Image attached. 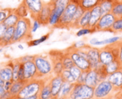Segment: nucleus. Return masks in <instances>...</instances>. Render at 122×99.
Instances as JSON below:
<instances>
[{"label":"nucleus","instance_id":"f257e3e1","mask_svg":"<svg viewBox=\"0 0 122 99\" xmlns=\"http://www.w3.org/2000/svg\"><path fill=\"white\" fill-rule=\"evenodd\" d=\"M32 38L31 22L28 17H21L14 26L12 44L21 41H29Z\"/></svg>","mask_w":122,"mask_h":99},{"label":"nucleus","instance_id":"f03ea898","mask_svg":"<svg viewBox=\"0 0 122 99\" xmlns=\"http://www.w3.org/2000/svg\"><path fill=\"white\" fill-rule=\"evenodd\" d=\"M37 70V78L48 80L53 74V65L50 57L43 55H36L34 58Z\"/></svg>","mask_w":122,"mask_h":99},{"label":"nucleus","instance_id":"7ed1b4c3","mask_svg":"<svg viewBox=\"0 0 122 99\" xmlns=\"http://www.w3.org/2000/svg\"><path fill=\"white\" fill-rule=\"evenodd\" d=\"M46 81V80L36 78L26 82L25 85L19 92L18 96L21 98H26L38 96Z\"/></svg>","mask_w":122,"mask_h":99},{"label":"nucleus","instance_id":"20e7f679","mask_svg":"<svg viewBox=\"0 0 122 99\" xmlns=\"http://www.w3.org/2000/svg\"><path fill=\"white\" fill-rule=\"evenodd\" d=\"M77 7H78V4L70 1V3L67 5V6L65 8L64 11L63 12L59 20V22L55 28H58V29L71 28Z\"/></svg>","mask_w":122,"mask_h":99},{"label":"nucleus","instance_id":"39448f33","mask_svg":"<svg viewBox=\"0 0 122 99\" xmlns=\"http://www.w3.org/2000/svg\"><path fill=\"white\" fill-rule=\"evenodd\" d=\"M94 96V88L85 83H74L69 96L70 99H92Z\"/></svg>","mask_w":122,"mask_h":99},{"label":"nucleus","instance_id":"423d86ee","mask_svg":"<svg viewBox=\"0 0 122 99\" xmlns=\"http://www.w3.org/2000/svg\"><path fill=\"white\" fill-rule=\"evenodd\" d=\"M70 1L71 0H56L54 2H52L53 7L49 20V26L53 28L56 27L63 12Z\"/></svg>","mask_w":122,"mask_h":99},{"label":"nucleus","instance_id":"0eeeda50","mask_svg":"<svg viewBox=\"0 0 122 99\" xmlns=\"http://www.w3.org/2000/svg\"><path fill=\"white\" fill-rule=\"evenodd\" d=\"M67 53L70 55L71 58L72 59L74 65L79 68L82 71H89L92 69L88 59L80 55L75 48L71 47L70 48L68 49Z\"/></svg>","mask_w":122,"mask_h":99},{"label":"nucleus","instance_id":"6e6552de","mask_svg":"<svg viewBox=\"0 0 122 99\" xmlns=\"http://www.w3.org/2000/svg\"><path fill=\"white\" fill-rule=\"evenodd\" d=\"M113 85L107 79L99 82L97 86L94 88V96L95 99H102L107 97L114 89Z\"/></svg>","mask_w":122,"mask_h":99},{"label":"nucleus","instance_id":"1a4fd4ad","mask_svg":"<svg viewBox=\"0 0 122 99\" xmlns=\"http://www.w3.org/2000/svg\"><path fill=\"white\" fill-rule=\"evenodd\" d=\"M115 19H116V17L112 12L103 14L94 27L96 32L97 31H103V32L109 31V32Z\"/></svg>","mask_w":122,"mask_h":99},{"label":"nucleus","instance_id":"9d476101","mask_svg":"<svg viewBox=\"0 0 122 99\" xmlns=\"http://www.w3.org/2000/svg\"><path fill=\"white\" fill-rule=\"evenodd\" d=\"M84 47L87 53V59L90 63L91 68L96 69L101 64L99 61V49L86 45Z\"/></svg>","mask_w":122,"mask_h":99},{"label":"nucleus","instance_id":"9b49d317","mask_svg":"<svg viewBox=\"0 0 122 99\" xmlns=\"http://www.w3.org/2000/svg\"><path fill=\"white\" fill-rule=\"evenodd\" d=\"M52 7H53V3L51 1H49V2H44V5L40 11V12L39 13V14L37 15L36 18L39 22L41 23V25L43 26H46L49 24V17L51 13V10H52Z\"/></svg>","mask_w":122,"mask_h":99},{"label":"nucleus","instance_id":"f8f14e48","mask_svg":"<svg viewBox=\"0 0 122 99\" xmlns=\"http://www.w3.org/2000/svg\"><path fill=\"white\" fill-rule=\"evenodd\" d=\"M22 1L26 5L32 19L36 18L44 3L42 0H23Z\"/></svg>","mask_w":122,"mask_h":99},{"label":"nucleus","instance_id":"ddd939ff","mask_svg":"<svg viewBox=\"0 0 122 99\" xmlns=\"http://www.w3.org/2000/svg\"><path fill=\"white\" fill-rule=\"evenodd\" d=\"M21 64L24 68V73L26 82L37 78V70L34 60L28 61Z\"/></svg>","mask_w":122,"mask_h":99},{"label":"nucleus","instance_id":"4468645a","mask_svg":"<svg viewBox=\"0 0 122 99\" xmlns=\"http://www.w3.org/2000/svg\"><path fill=\"white\" fill-rule=\"evenodd\" d=\"M64 82V81L62 78V77L61 76V75L54 76L49 80V83L51 87L52 99L57 98L58 94L60 91V89H61V86Z\"/></svg>","mask_w":122,"mask_h":99},{"label":"nucleus","instance_id":"2eb2a0df","mask_svg":"<svg viewBox=\"0 0 122 99\" xmlns=\"http://www.w3.org/2000/svg\"><path fill=\"white\" fill-rule=\"evenodd\" d=\"M62 55L60 53H50V58L53 65V73L55 76L61 75L64 70V66L62 63Z\"/></svg>","mask_w":122,"mask_h":99},{"label":"nucleus","instance_id":"dca6fc26","mask_svg":"<svg viewBox=\"0 0 122 99\" xmlns=\"http://www.w3.org/2000/svg\"><path fill=\"white\" fill-rule=\"evenodd\" d=\"M115 60L109 45L99 49V61L101 64L107 65Z\"/></svg>","mask_w":122,"mask_h":99},{"label":"nucleus","instance_id":"f3484780","mask_svg":"<svg viewBox=\"0 0 122 99\" xmlns=\"http://www.w3.org/2000/svg\"><path fill=\"white\" fill-rule=\"evenodd\" d=\"M99 82H101L100 77L96 70L91 69L90 70H89L87 72L85 82H84L85 84H86L92 88H95Z\"/></svg>","mask_w":122,"mask_h":99},{"label":"nucleus","instance_id":"a211bd4d","mask_svg":"<svg viewBox=\"0 0 122 99\" xmlns=\"http://www.w3.org/2000/svg\"><path fill=\"white\" fill-rule=\"evenodd\" d=\"M0 78L5 82L12 81V67L11 60L3 65L0 68Z\"/></svg>","mask_w":122,"mask_h":99},{"label":"nucleus","instance_id":"6ab92c4d","mask_svg":"<svg viewBox=\"0 0 122 99\" xmlns=\"http://www.w3.org/2000/svg\"><path fill=\"white\" fill-rule=\"evenodd\" d=\"M102 16V11L100 9L99 6H97L94 8H93L91 10V17H90V21L89 24V27L94 29L96 24L100 19V18Z\"/></svg>","mask_w":122,"mask_h":99},{"label":"nucleus","instance_id":"aec40b11","mask_svg":"<svg viewBox=\"0 0 122 99\" xmlns=\"http://www.w3.org/2000/svg\"><path fill=\"white\" fill-rule=\"evenodd\" d=\"M114 88H121L122 87V73L121 70H118L112 74H109L107 78Z\"/></svg>","mask_w":122,"mask_h":99},{"label":"nucleus","instance_id":"412c9836","mask_svg":"<svg viewBox=\"0 0 122 99\" xmlns=\"http://www.w3.org/2000/svg\"><path fill=\"white\" fill-rule=\"evenodd\" d=\"M14 34V27H8L4 36L1 38V47L7 46L12 44Z\"/></svg>","mask_w":122,"mask_h":99},{"label":"nucleus","instance_id":"4be33fe9","mask_svg":"<svg viewBox=\"0 0 122 99\" xmlns=\"http://www.w3.org/2000/svg\"><path fill=\"white\" fill-rule=\"evenodd\" d=\"M74 83H70L69 82L64 81L61 86V88L60 89V91L58 94L56 99H64L67 98L69 96L74 87Z\"/></svg>","mask_w":122,"mask_h":99},{"label":"nucleus","instance_id":"5701e85b","mask_svg":"<svg viewBox=\"0 0 122 99\" xmlns=\"http://www.w3.org/2000/svg\"><path fill=\"white\" fill-rule=\"evenodd\" d=\"M49 80H46L45 81L44 86H42V88L38 95V99H52L51 87L49 83Z\"/></svg>","mask_w":122,"mask_h":99},{"label":"nucleus","instance_id":"b1692460","mask_svg":"<svg viewBox=\"0 0 122 99\" xmlns=\"http://www.w3.org/2000/svg\"><path fill=\"white\" fill-rule=\"evenodd\" d=\"M25 83H26L25 81H13V83L11 86V88L9 91L12 99L18 96L19 92L21 91V90L22 89V88L24 87Z\"/></svg>","mask_w":122,"mask_h":99},{"label":"nucleus","instance_id":"393cba45","mask_svg":"<svg viewBox=\"0 0 122 99\" xmlns=\"http://www.w3.org/2000/svg\"><path fill=\"white\" fill-rule=\"evenodd\" d=\"M19 19H20V17L16 14L15 9H11V11L7 16L6 19L4 21V23L7 27H14L16 24V23Z\"/></svg>","mask_w":122,"mask_h":99},{"label":"nucleus","instance_id":"a878e982","mask_svg":"<svg viewBox=\"0 0 122 99\" xmlns=\"http://www.w3.org/2000/svg\"><path fill=\"white\" fill-rule=\"evenodd\" d=\"M121 40L120 37H112L104 40H99L97 38H93L90 40V44L93 45H109V44H113L114 42H118L119 40Z\"/></svg>","mask_w":122,"mask_h":99},{"label":"nucleus","instance_id":"bb28decb","mask_svg":"<svg viewBox=\"0 0 122 99\" xmlns=\"http://www.w3.org/2000/svg\"><path fill=\"white\" fill-rule=\"evenodd\" d=\"M91 17V10H86L84 12L80 19L79 20L77 24V29H81L84 27H88Z\"/></svg>","mask_w":122,"mask_h":99},{"label":"nucleus","instance_id":"cd10ccee","mask_svg":"<svg viewBox=\"0 0 122 99\" xmlns=\"http://www.w3.org/2000/svg\"><path fill=\"white\" fill-rule=\"evenodd\" d=\"M114 0H100L99 6L102 11V15L112 12Z\"/></svg>","mask_w":122,"mask_h":99},{"label":"nucleus","instance_id":"c85d7f7f","mask_svg":"<svg viewBox=\"0 0 122 99\" xmlns=\"http://www.w3.org/2000/svg\"><path fill=\"white\" fill-rule=\"evenodd\" d=\"M100 0H79V5L84 9V10H92L95 6H98Z\"/></svg>","mask_w":122,"mask_h":99},{"label":"nucleus","instance_id":"c756f323","mask_svg":"<svg viewBox=\"0 0 122 99\" xmlns=\"http://www.w3.org/2000/svg\"><path fill=\"white\" fill-rule=\"evenodd\" d=\"M122 66V64L119 60H114L113 62L105 65V69L109 76V74H112L114 72H117V71L121 70Z\"/></svg>","mask_w":122,"mask_h":99},{"label":"nucleus","instance_id":"7c9ffc66","mask_svg":"<svg viewBox=\"0 0 122 99\" xmlns=\"http://www.w3.org/2000/svg\"><path fill=\"white\" fill-rule=\"evenodd\" d=\"M21 63L18 59H14L11 60V67H12V81H19V71L21 66Z\"/></svg>","mask_w":122,"mask_h":99},{"label":"nucleus","instance_id":"2f4dec72","mask_svg":"<svg viewBox=\"0 0 122 99\" xmlns=\"http://www.w3.org/2000/svg\"><path fill=\"white\" fill-rule=\"evenodd\" d=\"M111 12L116 18L122 17V0H114Z\"/></svg>","mask_w":122,"mask_h":99},{"label":"nucleus","instance_id":"473e14b6","mask_svg":"<svg viewBox=\"0 0 122 99\" xmlns=\"http://www.w3.org/2000/svg\"><path fill=\"white\" fill-rule=\"evenodd\" d=\"M49 33L44 35L43 36H41V37L38 38V39H35V40H30L29 41L26 42V44L29 47H34V46H37L43 42H44L45 41H46L49 37Z\"/></svg>","mask_w":122,"mask_h":99},{"label":"nucleus","instance_id":"72a5a7b5","mask_svg":"<svg viewBox=\"0 0 122 99\" xmlns=\"http://www.w3.org/2000/svg\"><path fill=\"white\" fill-rule=\"evenodd\" d=\"M84 12H85V10H84V9L81 8L79 5H78L77 9H76V13L74 14V19H73V22H72V24H71V28L77 29V24H78L79 20L80 19L81 17L82 16V14H84Z\"/></svg>","mask_w":122,"mask_h":99},{"label":"nucleus","instance_id":"f704fd0d","mask_svg":"<svg viewBox=\"0 0 122 99\" xmlns=\"http://www.w3.org/2000/svg\"><path fill=\"white\" fill-rule=\"evenodd\" d=\"M62 63H63L64 69L66 70H69L74 65L72 59L71 58L70 55L67 52L63 54L62 55Z\"/></svg>","mask_w":122,"mask_h":99},{"label":"nucleus","instance_id":"c9c22d12","mask_svg":"<svg viewBox=\"0 0 122 99\" xmlns=\"http://www.w3.org/2000/svg\"><path fill=\"white\" fill-rule=\"evenodd\" d=\"M109 32L114 33L122 32V17L116 18Z\"/></svg>","mask_w":122,"mask_h":99},{"label":"nucleus","instance_id":"e433bc0d","mask_svg":"<svg viewBox=\"0 0 122 99\" xmlns=\"http://www.w3.org/2000/svg\"><path fill=\"white\" fill-rule=\"evenodd\" d=\"M15 11L16 12V14L19 16V17H27L28 16V14L29 12H28V9L26 6V5L24 4V3L22 1L17 8L15 9Z\"/></svg>","mask_w":122,"mask_h":99},{"label":"nucleus","instance_id":"4c0bfd02","mask_svg":"<svg viewBox=\"0 0 122 99\" xmlns=\"http://www.w3.org/2000/svg\"><path fill=\"white\" fill-rule=\"evenodd\" d=\"M61 76L62 77L64 81L66 82H69L70 83H76L75 78H74V76H72V74L69 70L64 69V70L62 71L61 74Z\"/></svg>","mask_w":122,"mask_h":99},{"label":"nucleus","instance_id":"58836bf2","mask_svg":"<svg viewBox=\"0 0 122 99\" xmlns=\"http://www.w3.org/2000/svg\"><path fill=\"white\" fill-rule=\"evenodd\" d=\"M96 32V30L93 28H90V27H84V28H81L79 29V31H77V32L76 33V35L77 37H81L84 35H86L88 34H91Z\"/></svg>","mask_w":122,"mask_h":99},{"label":"nucleus","instance_id":"ea45409f","mask_svg":"<svg viewBox=\"0 0 122 99\" xmlns=\"http://www.w3.org/2000/svg\"><path fill=\"white\" fill-rule=\"evenodd\" d=\"M69 70L71 73V74L74 76V78H75L76 81L78 80V78H79V76H81V74L82 73V70L79 68H78L77 66H76V65H74L71 68L69 69Z\"/></svg>","mask_w":122,"mask_h":99},{"label":"nucleus","instance_id":"a19ab883","mask_svg":"<svg viewBox=\"0 0 122 99\" xmlns=\"http://www.w3.org/2000/svg\"><path fill=\"white\" fill-rule=\"evenodd\" d=\"M11 11V9H3L0 8V23L4 22V21L6 19L10 12Z\"/></svg>","mask_w":122,"mask_h":99},{"label":"nucleus","instance_id":"79ce46f5","mask_svg":"<svg viewBox=\"0 0 122 99\" xmlns=\"http://www.w3.org/2000/svg\"><path fill=\"white\" fill-rule=\"evenodd\" d=\"M41 24L37 19H33V22H31V32L32 33L36 32L40 27Z\"/></svg>","mask_w":122,"mask_h":99},{"label":"nucleus","instance_id":"37998d69","mask_svg":"<svg viewBox=\"0 0 122 99\" xmlns=\"http://www.w3.org/2000/svg\"><path fill=\"white\" fill-rule=\"evenodd\" d=\"M34 55H24L22 57H20L19 58H17L19 60V61L21 63H24L26 62H28V61H31V60H34Z\"/></svg>","mask_w":122,"mask_h":99},{"label":"nucleus","instance_id":"c03bdc74","mask_svg":"<svg viewBox=\"0 0 122 99\" xmlns=\"http://www.w3.org/2000/svg\"><path fill=\"white\" fill-rule=\"evenodd\" d=\"M87 72L88 71H82L81 76H79V78L76 81V83H84L85 79H86V74H87Z\"/></svg>","mask_w":122,"mask_h":99},{"label":"nucleus","instance_id":"a18cd8bd","mask_svg":"<svg viewBox=\"0 0 122 99\" xmlns=\"http://www.w3.org/2000/svg\"><path fill=\"white\" fill-rule=\"evenodd\" d=\"M19 81H25L24 73V68H23L22 64H21V66H20V68H19Z\"/></svg>","mask_w":122,"mask_h":99},{"label":"nucleus","instance_id":"49530a36","mask_svg":"<svg viewBox=\"0 0 122 99\" xmlns=\"http://www.w3.org/2000/svg\"><path fill=\"white\" fill-rule=\"evenodd\" d=\"M7 26L5 25V24L4 22L0 23V39L4 36V33L6 32V29H7Z\"/></svg>","mask_w":122,"mask_h":99},{"label":"nucleus","instance_id":"de8ad7c7","mask_svg":"<svg viewBox=\"0 0 122 99\" xmlns=\"http://www.w3.org/2000/svg\"><path fill=\"white\" fill-rule=\"evenodd\" d=\"M85 45H86V44L84 43V42L80 40V41H78V42H75L71 47L75 48V49H79V48H81V47H84Z\"/></svg>","mask_w":122,"mask_h":99},{"label":"nucleus","instance_id":"09e8293b","mask_svg":"<svg viewBox=\"0 0 122 99\" xmlns=\"http://www.w3.org/2000/svg\"><path fill=\"white\" fill-rule=\"evenodd\" d=\"M13 83V81H5L3 86H4V88L5 89L6 91H9L10 88H11V86Z\"/></svg>","mask_w":122,"mask_h":99},{"label":"nucleus","instance_id":"8fccbe9b","mask_svg":"<svg viewBox=\"0 0 122 99\" xmlns=\"http://www.w3.org/2000/svg\"><path fill=\"white\" fill-rule=\"evenodd\" d=\"M5 93H6V91L4 88V86H0V99H2V97H3V96L4 95Z\"/></svg>","mask_w":122,"mask_h":99},{"label":"nucleus","instance_id":"3c124183","mask_svg":"<svg viewBox=\"0 0 122 99\" xmlns=\"http://www.w3.org/2000/svg\"><path fill=\"white\" fill-rule=\"evenodd\" d=\"M12 99H38V96H31V97H26V98H21V97H15Z\"/></svg>","mask_w":122,"mask_h":99},{"label":"nucleus","instance_id":"603ef678","mask_svg":"<svg viewBox=\"0 0 122 99\" xmlns=\"http://www.w3.org/2000/svg\"><path fill=\"white\" fill-rule=\"evenodd\" d=\"M119 60L120 61V63H121L122 65V40H121V45H120V53H119Z\"/></svg>","mask_w":122,"mask_h":99},{"label":"nucleus","instance_id":"864d4df0","mask_svg":"<svg viewBox=\"0 0 122 99\" xmlns=\"http://www.w3.org/2000/svg\"><path fill=\"white\" fill-rule=\"evenodd\" d=\"M17 47H18L19 50H24V46H23L21 44H19V45H17Z\"/></svg>","mask_w":122,"mask_h":99},{"label":"nucleus","instance_id":"5fc2aeb1","mask_svg":"<svg viewBox=\"0 0 122 99\" xmlns=\"http://www.w3.org/2000/svg\"><path fill=\"white\" fill-rule=\"evenodd\" d=\"M4 81L0 78V86H3L4 85Z\"/></svg>","mask_w":122,"mask_h":99},{"label":"nucleus","instance_id":"6e6d98bb","mask_svg":"<svg viewBox=\"0 0 122 99\" xmlns=\"http://www.w3.org/2000/svg\"><path fill=\"white\" fill-rule=\"evenodd\" d=\"M0 47H1V40L0 39Z\"/></svg>","mask_w":122,"mask_h":99},{"label":"nucleus","instance_id":"4d7b16f0","mask_svg":"<svg viewBox=\"0 0 122 99\" xmlns=\"http://www.w3.org/2000/svg\"><path fill=\"white\" fill-rule=\"evenodd\" d=\"M55 1H56V0H50V1H51V2H54Z\"/></svg>","mask_w":122,"mask_h":99},{"label":"nucleus","instance_id":"13d9d810","mask_svg":"<svg viewBox=\"0 0 122 99\" xmlns=\"http://www.w3.org/2000/svg\"><path fill=\"white\" fill-rule=\"evenodd\" d=\"M3 51V49H1V48H0V52H1Z\"/></svg>","mask_w":122,"mask_h":99},{"label":"nucleus","instance_id":"bf43d9fd","mask_svg":"<svg viewBox=\"0 0 122 99\" xmlns=\"http://www.w3.org/2000/svg\"><path fill=\"white\" fill-rule=\"evenodd\" d=\"M2 65H1V64H0V68H1V67H2Z\"/></svg>","mask_w":122,"mask_h":99},{"label":"nucleus","instance_id":"052dcab7","mask_svg":"<svg viewBox=\"0 0 122 99\" xmlns=\"http://www.w3.org/2000/svg\"><path fill=\"white\" fill-rule=\"evenodd\" d=\"M121 70V72H122V68H121V70Z\"/></svg>","mask_w":122,"mask_h":99}]
</instances>
